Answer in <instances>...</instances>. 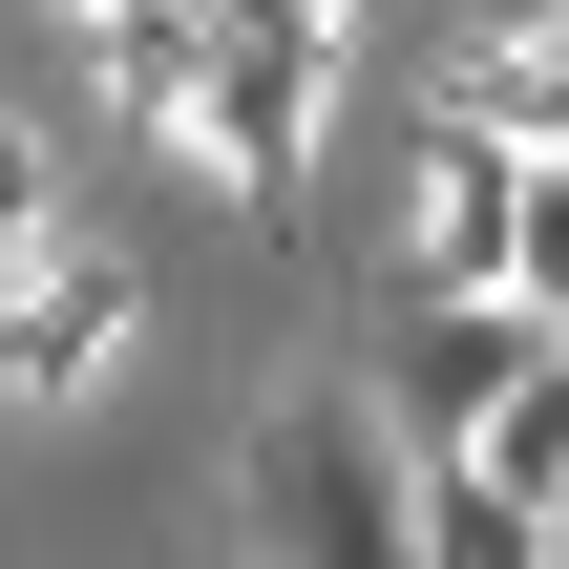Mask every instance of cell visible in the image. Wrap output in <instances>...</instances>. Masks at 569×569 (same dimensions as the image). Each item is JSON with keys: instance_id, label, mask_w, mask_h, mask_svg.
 I'll list each match as a JSON object with an SVG mask.
<instances>
[{"instance_id": "ba28073f", "label": "cell", "mask_w": 569, "mask_h": 569, "mask_svg": "<svg viewBox=\"0 0 569 569\" xmlns=\"http://www.w3.org/2000/svg\"><path fill=\"white\" fill-rule=\"evenodd\" d=\"M465 465H486L507 507H549V528H569V338H549V380H528V401H507V422H486Z\"/></svg>"}, {"instance_id": "52a82bcc", "label": "cell", "mask_w": 569, "mask_h": 569, "mask_svg": "<svg viewBox=\"0 0 569 569\" xmlns=\"http://www.w3.org/2000/svg\"><path fill=\"white\" fill-rule=\"evenodd\" d=\"M422 569H569V528L507 507L486 465H422Z\"/></svg>"}, {"instance_id": "5b68a950", "label": "cell", "mask_w": 569, "mask_h": 569, "mask_svg": "<svg viewBox=\"0 0 569 569\" xmlns=\"http://www.w3.org/2000/svg\"><path fill=\"white\" fill-rule=\"evenodd\" d=\"M106 359H127V274H106L84 232H63L42 274H0V401H84Z\"/></svg>"}, {"instance_id": "277c9868", "label": "cell", "mask_w": 569, "mask_h": 569, "mask_svg": "<svg viewBox=\"0 0 569 569\" xmlns=\"http://www.w3.org/2000/svg\"><path fill=\"white\" fill-rule=\"evenodd\" d=\"M507 253H528V148L507 127H401V296H507Z\"/></svg>"}, {"instance_id": "3957f363", "label": "cell", "mask_w": 569, "mask_h": 569, "mask_svg": "<svg viewBox=\"0 0 569 569\" xmlns=\"http://www.w3.org/2000/svg\"><path fill=\"white\" fill-rule=\"evenodd\" d=\"M317 127H338V42H274V21H232L169 148H190V169H211L232 211H296V169H317Z\"/></svg>"}, {"instance_id": "8992f818", "label": "cell", "mask_w": 569, "mask_h": 569, "mask_svg": "<svg viewBox=\"0 0 569 569\" xmlns=\"http://www.w3.org/2000/svg\"><path fill=\"white\" fill-rule=\"evenodd\" d=\"M465 127H507L528 169H569V0H507L465 42Z\"/></svg>"}, {"instance_id": "30bf717a", "label": "cell", "mask_w": 569, "mask_h": 569, "mask_svg": "<svg viewBox=\"0 0 569 569\" xmlns=\"http://www.w3.org/2000/svg\"><path fill=\"white\" fill-rule=\"evenodd\" d=\"M507 296H528V317H569V169H528V253H507Z\"/></svg>"}, {"instance_id": "9c48e42d", "label": "cell", "mask_w": 569, "mask_h": 569, "mask_svg": "<svg viewBox=\"0 0 569 569\" xmlns=\"http://www.w3.org/2000/svg\"><path fill=\"white\" fill-rule=\"evenodd\" d=\"M63 253V169H42V127H0V274H42Z\"/></svg>"}, {"instance_id": "6da1fadb", "label": "cell", "mask_w": 569, "mask_h": 569, "mask_svg": "<svg viewBox=\"0 0 569 569\" xmlns=\"http://www.w3.org/2000/svg\"><path fill=\"white\" fill-rule=\"evenodd\" d=\"M232 507H253L274 569H422V443L317 380V401H274V422L232 443Z\"/></svg>"}, {"instance_id": "7a4b0ae2", "label": "cell", "mask_w": 569, "mask_h": 569, "mask_svg": "<svg viewBox=\"0 0 569 569\" xmlns=\"http://www.w3.org/2000/svg\"><path fill=\"white\" fill-rule=\"evenodd\" d=\"M549 338H569V317H528V296H401V317H380V380H359V401H380V422H401L422 465H465V443H486V422H507V401L549 380Z\"/></svg>"}, {"instance_id": "8fae6325", "label": "cell", "mask_w": 569, "mask_h": 569, "mask_svg": "<svg viewBox=\"0 0 569 569\" xmlns=\"http://www.w3.org/2000/svg\"><path fill=\"white\" fill-rule=\"evenodd\" d=\"M211 21H274V42H359V0H211Z\"/></svg>"}]
</instances>
